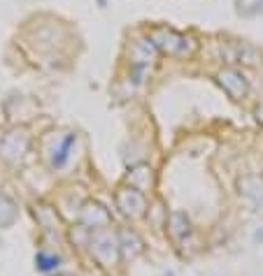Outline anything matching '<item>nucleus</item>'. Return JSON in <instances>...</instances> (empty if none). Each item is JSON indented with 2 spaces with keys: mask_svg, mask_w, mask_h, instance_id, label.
I'll use <instances>...</instances> for the list:
<instances>
[{
  "mask_svg": "<svg viewBox=\"0 0 263 276\" xmlns=\"http://www.w3.org/2000/svg\"><path fill=\"white\" fill-rule=\"evenodd\" d=\"M91 253L101 265L109 267V265H114L119 260V244H116V239L112 235L103 232L91 241Z\"/></svg>",
  "mask_w": 263,
  "mask_h": 276,
  "instance_id": "obj_1",
  "label": "nucleus"
},
{
  "mask_svg": "<svg viewBox=\"0 0 263 276\" xmlns=\"http://www.w3.org/2000/svg\"><path fill=\"white\" fill-rule=\"evenodd\" d=\"M119 207H121V211H124L126 216H142V211H145V197H142V193L140 191H124L119 193Z\"/></svg>",
  "mask_w": 263,
  "mask_h": 276,
  "instance_id": "obj_2",
  "label": "nucleus"
},
{
  "mask_svg": "<svg viewBox=\"0 0 263 276\" xmlns=\"http://www.w3.org/2000/svg\"><path fill=\"white\" fill-rule=\"evenodd\" d=\"M35 267L40 272H54L61 267V258L58 255H47V253H38L35 255Z\"/></svg>",
  "mask_w": 263,
  "mask_h": 276,
  "instance_id": "obj_3",
  "label": "nucleus"
},
{
  "mask_svg": "<svg viewBox=\"0 0 263 276\" xmlns=\"http://www.w3.org/2000/svg\"><path fill=\"white\" fill-rule=\"evenodd\" d=\"M72 144H75V137L70 135V137L63 142L61 149H58V154L54 156V160H52V165H54V167H63V165H65V160H68V156H70V146H72Z\"/></svg>",
  "mask_w": 263,
  "mask_h": 276,
  "instance_id": "obj_4",
  "label": "nucleus"
},
{
  "mask_svg": "<svg viewBox=\"0 0 263 276\" xmlns=\"http://www.w3.org/2000/svg\"><path fill=\"white\" fill-rule=\"evenodd\" d=\"M65 276H70V274H65Z\"/></svg>",
  "mask_w": 263,
  "mask_h": 276,
  "instance_id": "obj_5",
  "label": "nucleus"
}]
</instances>
